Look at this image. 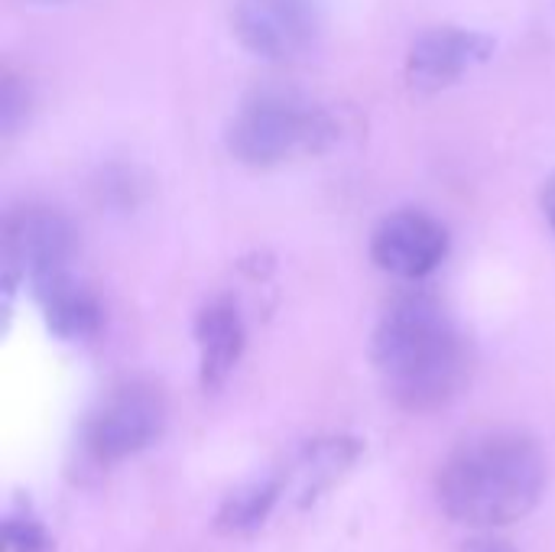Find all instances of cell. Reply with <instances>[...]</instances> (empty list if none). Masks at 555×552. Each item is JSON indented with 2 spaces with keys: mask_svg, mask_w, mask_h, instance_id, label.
I'll list each match as a JSON object with an SVG mask.
<instances>
[{
  "mask_svg": "<svg viewBox=\"0 0 555 552\" xmlns=\"http://www.w3.org/2000/svg\"><path fill=\"white\" fill-rule=\"evenodd\" d=\"M387 397L406 413L449 407L468 381V348L449 312L433 296L397 299L371 345Z\"/></svg>",
  "mask_w": 555,
  "mask_h": 552,
  "instance_id": "1",
  "label": "cell"
},
{
  "mask_svg": "<svg viewBox=\"0 0 555 552\" xmlns=\"http://www.w3.org/2000/svg\"><path fill=\"white\" fill-rule=\"evenodd\" d=\"M546 491L543 449L511 429L465 439L442 465L436 495L449 521L472 530H501L530 517Z\"/></svg>",
  "mask_w": 555,
  "mask_h": 552,
  "instance_id": "2",
  "label": "cell"
},
{
  "mask_svg": "<svg viewBox=\"0 0 555 552\" xmlns=\"http://www.w3.org/2000/svg\"><path fill=\"white\" fill-rule=\"evenodd\" d=\"M338 137L332 114L296 91H257L250 94L228 127V150L234 159L254 169L283 166L289 159L315 156Z\"/></svg>",
  "mask_w": 555,
  "mask_h": 552,
  "instance_id": "3",
  "label": "cell"
},
{
  "mask_svg": "<svg viewBox=\"0 0 555 552\" xmlns=\"http://www.w3.org/2000/svg\"><path fill=\"white\" fill-rule=\"evenodd\" d=\"M166 426V400L150 384L114 387L85 420L81 449L88 462L107 468L146 452Z\"/></svg>",
  "mask_w": 555,
  "mask_h": 552,
  "instance_id": "4",
  "label": "cell"
},
{
  "mask_svg": "<svg viewBox=\"0 0 555 552\" xmlns=\"http://www.w3.org/2000/svg\"><path fill=\"white\" fill-rule=\"evenodd\" d=\"M234 36L260 59H296L325 26V0H237Z\"/></svg>",
  "mask_w": 555,
  "mask_h": 552,
  "instance_id": "5",
  "label": "cell"
},
{
  "mask_svg": "<svg viewBox=\"0 0 555 552\" xmlns=\"http://www.w3.org/2000/svg\"><path fill=\"white\" fill-rule=\"evenodd\" d=\"M75 254L72 224L52 208H23L7 218L3 228V264H7V290L16 280H29V286L49 273L68 270Z\"/></svg>",
  "mask_w": 555,
  "mask_h": 552,
  "instance_id": "6",
  "label": "cell"
},
{
  "mask_svg": "<svg viewBox=\"0 0 555 552\" xmlns=\"http://www.w3.org/2000/svg\"><path fill=\"white\" fill-rule=\"evenodd\" d=\"M449 254L446 228L426 211H397L380 221L371 238L374 264L400 280H423L429 277Z\"/></svg>",
  "mask_w": 555,
  "mask_h": 552,
  "instance_id": "7",
  "label": "cell"
},
{
  "mask_svg": "<svg viewBox=\"0 0 555 552\" xmlns=\"http://www.w3.org/2000/svg\"><path fill=\"white\" fill-rule=\"evenodd\" d=\"M494 52V39L478 29L439 26L423 33L406 55V78L420 91H439L455 85L475 65L488 62Z\"/></svg>",
  "mask_w": 555,
  "mask_h": 552,
  "instance_id": "8",
  "label": "cell"
},
{
  "mask_svg": "<svg viewBox=\"0 0 555 552\" xmlns=\"http://www.w3.org/2000/svg\"><path fill=\"white\" fill-rule=\"evenodd\" d=\"M361 459V442L351 436H325L302 446L283 468L286 495L296 508H312L322 495L338 488Z\"/></svg>",
  "mask_w": 555,
  "mask_h": 552,
  "instance_id": "9",
  "label": "cell"
},
{
  "mask_svg": "<svg viewBox=\"0 0 555 552\" xmlns=\"http://www.w3.org/2000/svg\"><path fill=\"white\" fill-rule=\"evenodd\" d=\"M195 338H198V351H202V390L215 394L224 387V381L231 377V371L241 361L244 351V322L237 316V306L231 299H215L198 312L195 322Z\"/></svg>",
  "mask_w": 555,
  "mask_h": 552,
  "instance_id": "10",
  "label": "cell"
},
{
  "mask_svg": "<svg viewBox=\"0 0 555 552\" xmlns=\"http://www.w3.org/2000/svg\"><path fill=\"white\" fill-rule=\"evenodd\" d=\"M33 296L46 316L52 335L65 342H85L101 325V306L91 290H85L68 270L49 273L33 283Z\"/></svg>",
  "mask_w": 555,
  "mask_h": 552,
  "instance_id": "11",
  "label": "cell"
},
{
  "mask_svg": "<svg viewBox=\"0 0 555 552\" xmlns=\"http://www.w3.org/2000/svg\"><path fill=\"white\" fill-rule=\"evenodd\" d=\"M286 498V482L283 472L257 478L244 488H237L215 517V530L221 537H254L276 511V504Z\"/></svg>",
  "mask_w": 555,
  "mask_h": 552,
  "instance_id": "12",
  "label": "cell"
},
{
  "mask_svg": "<svg viewBox=\"0 0 555 552\" xmlns=\"http://www.w3.org/2000/svg\"><path fill=\"white\" fill-rule=\"evenodd\" d=\"M3 547L7 552H52L49 530L29 514H10L3 521Z\"/></svg>",
  "mask_w": 555,
  "mask_h": 552,
  "instance_id": "13",
  "label": "cell"
},
{
  "mask_svg": "<svg viewBox=\"0 0 555 552\" xmlns=\"http://www.w3.org/2000/svg\"><path fill=\"white\" fill-rule=\"evenodd\" d=\"M23 114H26V91H20L16 78L7 72L3 75V91H0V120H3V130H13Z\"/></svg>",
  "mask_w": 555,
  "mask_h": 552,
  "instance_id": "14",
  "label": "cell"
},
{
  "mask_svg": "<svg viewBox=\"0 0 555 552\" xmlns=\"http://www.w3.org/2000/svg\"><path fill=\"white\" fill-rule=\"evenodd\" d=\"M459 552H520L514 543L501 540V537H491V534H481V537H472Z\"/></svg>",
  "mask_w": 555,
  "mask_h": 552,
  "instance_id": "15",
  "label": "cell"
},
{
  "mask_svg": "<svg viewBox=\"0 0 555 552\" xmlns=\"http://www.w3.org/2000/svg\"><path fill=\"white\" fill-rule=\"evenodd\" d=\"M543 211H546V218H550L555 231V176H550L546 185H543Z\"/></svg>",
  "mask_w": 555,
  "mask_h": 552,
  "instance_id": "16",
  "label": "cell"
},
{
  "mask_svg": "<svg viewBox=\"0 0 555 552\" xmlns=\"http://www.w3.org/2000/svg\"><path fill=\"white\" fill-rule=\"evenodd\" d=\"M39 3H62V0H39Z\"/></svg>",
  "mask_w": 555,
  "mask_h": 552,
  "instance_id": "17",
  "label": "cell"
}]
</instances>
